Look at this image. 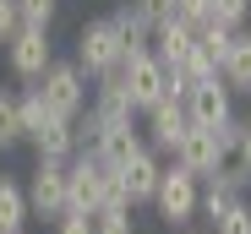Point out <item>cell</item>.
Listing matches in <instances>:
<instances>
[{
	"mask_svg": "<svg viewBox=\"0 0 251 234\" xmlns=\"http://www.w3.org/2000/svg\"><path fill=\"white\" fill-rule=\"evenodd\" d=\"M120 202H126L120 169H109L104 158H93V152H76V158L66 164V207L71 213H99V207H120Z\"/></svg>",
	"mask_w": 251,
	"mask_h": 234,
	"instance_id": "obj_1",
	"label": "cell"
},
{
	"mask_svg": "<svg viewBox=\"0 0 251 234\" xmlns=\"http://www.w3.org/2000/svg\"><path fill=\"white\" fill-rule=\"evenodd\" d=\"M153 213L164 218V229H191L197 213H202V180L186 169V164H164L158 174V191H153Z\"/></svg>",
	"mask_w": 251,
	"mask_h": 234,
	"instance_id": "obj_2",
	"label": "cell"
},
{
	"mask_svg": "<svg viewBox=\"0 0 251 234\" xmlns=\"http://www.w3.org/2000/svg\"><path fill=\"white\" fill-rule=\"evenodd\" d=\"M38 93H44V104L55 109V114H66V120H76L82 109H88V98H93V76L82 71L76 60H50V71L33 82Z\"/></svg>",
	"mask_w": 251,
	"mask_h": 234,
	"instance_id": "obj_3",
	"label": "cell"
},
{
	"mask_svg": "<svg viewBox=\"0 0 251 234\" xmlns=\"http://www.w3.org/2000/svg\"><path fill=\"white\" fill-rule=\"evenodd\" d=\"M88 76H99V71H115L120 60H126V49H120V33H115V22L109 17H93V22H82V33H76V55H71Z\"/></svg>",
	"mask_w": 251,
	"mask_h": 234,
	"instance_id": "obj_4",
	"label": "cell"
},
{
	"mask_svg": "<svg viewBox=\"0 0 251 234\" xmlns=\"http://www.w3.org/2000/svg\"><path fill=\"white\" fill-rule=\"evenodd\" d=\"M120 71H126V93H131V109H137V114H148L158 98H170V65H164L153 49L131 55Z\"/></svg>",
	"mask_w": 251,
	"mask_h": 234,
	"instance_id": "obj_5",
	"label": "cell"
},
{
	"mask_svg": "<svg viewBox=\"0 0 251 234\" xmlns=\"http://www.w3.org/2000/svg\"><path fill=\"white\" fill-rule=\"evenodd\" d=\"M50 60H55V44H50V27H17L11 33V44H6V65H11V76L17 82H38V76L50 71Z\"/></svg>",
	"mask_w": 251,
	"mask_h": 234,
	"instance_id": "obj_6",
	"label": "cell"
},
{
	"mask_svg": "<svg viewBox=\"0 0 251 234\" xmlns=\"http://www.w3.org/2000/svg\"><path fill=\"white\" fill-rule=\"evenodd\" d=\"M142 120H148V147L158 152V158H175V147H180V136L191 131V114H186V98H158L148 114H142Z\"/></svg>",
	"mask_w": 251,
	"mask_h": 234,
	"instance_id": "obj_7",
	"label": "cell"
},
{
	"mask_svg": "<svg viewBox=\"0 0 251 234\" xmlns=\"http://www.w3.org/2000/svg\"><path fill=\"white\" fill-rule=\"evenodd\" d=\"M66 164H55V158H38L33 164V174H27V207H33V218H50L55 223L66 213Z\"/></svg>",
	"mask_w": 251,
	"mask_h": 234,
	"instance_id": "obj_8",
	"label": "cell"
},
{
	"mask_svg": "<svg viewBox=\"0 0 251 234\" xmlns=\"http://www.w3.org/2000/svg\"><path fill=\"white\" fill-rule=\"evenodd\" d=\"M224 142H219V131L213 126H191L186 136H180V147H175V164H186L197 180H207V174H219L224 169Z\"/></svg>",
	"mask_w": 251,
	"mask_h": 234,
	"instance_id": "obj_9",
	"label": "cell"
},
{
	"mask_svg": "<svg viewBox=\"0 0 251 234\" xmlns=\"http://www.w3.org/2000/svg\"><path fill=\"white\" fill-rule=\"evenodd\" d=\"M186 114H191V126H219L235 114V93L224 76H202V82L186 93Z\"/></svg>",
	"mask_w": 251,
	"mask_h": 234,
	"instance_id": "obj_10",
	"label": "cell"
},
{
	"mask_svg": "<svg viewBox=\"0 0 251 234\" xmlns=\"http://www.w3.org/2000/svg\"><path fill=\"white\" fill-rule=\"evenodd\" d=\"M142 147H148V136L137 131V120H115V126H104V136L93 142V158H104L109 169H126Z\"/></svg>",
	"mask_w": 251,
	"mask_h": 234,
	"instance_id": "obj_11",
	"label": "cell"
},
{
	"mask_svg": "<svg viewBox=\"0 0 251 234\" xmlns=\"http://www.w3.org/2000/svg\"><path fill=\"white\" fill-rule=\"evenodd\" d=\"M109 22H115V33H120L126 60L142 55V49H153V17L142 11V0H126V6H115V11H109ZM126 60H120V65H126Z\"/></svg>",
	"mask_w": 251,
	"mask_h": 234,
	"instance_id": "obj_12",
	"label": "cell"
},
{
	"mask_svg": "<svg viewBox=\"0 0 251 234\" xmlns=\"http://www.w3.org/2000/svg\"><path fill=\"white\" fill-rule=\"evenodd\" d=\"M158 174H164V158H158V152L153 147H142L137 152V158L131 164H126L120 169V185H126V202H131V207H153V191H158Z\"/></svg>",
	"mask_w": 251,
	"mask_h": 234,
	"instance_id": "obj_13",
	"label": "cell"
},
{
	"mask_svg": "<svg viewBox=\"0 0 251 234\" xmlns=\"http://www.w3.org/2000/svg\"><path fill=\"white\" fill-rule=\"evenodd\" d=\"M104 120H137V109H131V93H126V71H99L93 76V98H88Z\"/></svg>",
	"mask_w": 251,
	"mask_h": 234,
	"instance_id": "obj_14",
	"label": "cell"
},
{
	"mask_svg": "<svg viewBox=\"0 0 251 234\" xmlns=\"http://www.w3.org/2000/svg\"><path fill=\"white\" fill-rule=\"evenodd\" d=\"M27 142H33V152H38V158L66 164V158H76V120H66V114H50V120L38 126Z\"/></svg>",
	"mask_w": 251,
	"mask_h": 234,
	"instance_id": "obj_15",
	"label": "cell"
},
{
	"mask_svg": "<svg viewBox=\"0 0 251 234\" xmlns=\"http://www.w3.org/2000/svg\"><path fill=\"white\" fill-rule=\"evenodd\" d=\"M191 49H197V27H191V22L170 17V22H158V27H153V55H158L164 65H175V60H186Z\"/></svg>",
	"mask_w": 251,
	"mask_h": 234,
	"instance_id": "obj_16",
	"label": "cell"
},
{
	"mask_svg": "<svg viewBox=\"0 0 251 234\" xmlns=\"http://www.w3.org/2000/svg\"><path fill=\"white\" fill-rule=\"evenodd\" d=\"M219 76L229 82V93H235V98H251V33H246V27H235V44H229V55H224Z\"/></svg>",
	"mask_w": 251,
	"mask_h": 234,
	"instance_id": "obj_17",
	"label": "cell"
},
{
	"mask_svg": "<svg viewBox=\"0 0 251 234\" xmlns=\"http://www.w3.org/2000/svg\"><path fill=\"white\" fill-rule=\"evenodd\" d=\"M27 218H33V207H27V185H22V180H6V174H0V234L22 229Z\"/></svg>",
	"mask_w": 251,
	"mask_h": 234,
	"instance_id": "obj_18",
	"label": "cell"
},
{
	"mask_svg": "<svg viewBox=\"0 0 251 234\" xmlns=\"http://www.w3.org/2000/svg\"><path fill=\"white\" fill-rule=\"evenodd\" d=\"M235 202H240V185H235V180H229L224 169L202 180V218H207V223H213L219 213H229Z\"/></svg>",
	"mask_w": 251,
	"mask_h": 234,
	"instance_id": "obj_19",
	"label": "cell"
},
{
	"mask_svg": "<svg viewBox=\"0 0 251 234\" xmlns=\"http://www.w3.org/2000/svg\"><path fill=\"white\" fill-rule=\"evenodd\" d=\"M229 44H235V27H224V22H202V27H197V49L213 60V65H224Z\"/></svg>",
	"mask_w": 251,
	"mask_h": 234,
	"instance_id": "obj_20",
	"label": "cell"
},
{
	"mask_svg": "<svg viewBox=\"0 0 251 234\" xmlns=\"http://www.w3.org/2000/svg\"><path fill=\"white\" fill-rule=\"evenodd\" d=\"M17 142H22V104H17L11 87H0V152L17 147Z\"/></svg>",
	"mask_w": 251,
	"mask_h": 234,
	"instance_id": "obj_21",
	"label": "cell"
},
{
	"mask_svg": "<svg viewBox=\"0 0 251 234\" xmlns=\"http://www.w3.org/2000/svg\"><path fill=\"white\" fill-rule=\"evenodd\" d=\"M17 104H22V142H27V136H33V131H38V126H44L50 114H55V109L44 104V93H38L33 82H27V87L17 93Z\"/></svg>",
	"mask_w": 251,
	"mask_h": 234,
	"instance_id": "obj_22",
	"label": "cell"
},
{
	"mask_svg": "<svg viewBox=\"0 0 251 234\" xmlns=\"http://www.w3.org/2000/svg\"><path fill=\"white\" fill-rule=\"evenodd\" d=\"M93 234H137V223H131V207H99L93 213Z\"/></svg>",
	"mask_w": 251,
	"mask_h": 234,
	"instance_id": "obj_23",
	"label": "cell"
},
{
	"mask_svg": "<svg viewBox=\"0 0 251 234\" xmlns=\"http://www.w3.org/2000/svg\"><path fill=\"white\" fill-rule=\"evenodd\" d=\"M213 234H251V202L240 196L229 213H219V218H213Z\"/></svg>",
	"mask_w": 251,
	"mask_h": 234,
	"instance_id": "obj_24",
	"label": "cell"
},
{
	"mask_svg": "<svg viewBox=\"0 0 251 234\" xmlns=\"http://www.w3.org/2000/svg\"><path fill=\"white\" fill-rule=\"evenodd\" d=\"M213 6V22H224V27H246V17H251V0H207Z\"/></svg>",
	"mask_w": 251,
	"mask_h": 234,
	"instance_id": "obj_25",
	"label": "cell"
},
{
	"mask_svg": "<svg viewBox=\"0 0 251 234\" xmlns=\"http://www.w3.org/2000/svg\"><path fill=\"white\" fill-rule=\"evenodd\" d=\"M17 6H22V22L27 27H50L55 11H60V0H17Z\"/></svg>",
	"mask_w": 251,
	"mask_h": 234,
	"instance_id": "obj_26",
	"label": "cell"
},
{
	"mask_svg": "<svg viewBox=\"0 0 251 234\" xmlns=\"http://www.w3.org/2000/svg\"><path fill=\"white\" fill-rule=\"evenodd\" d=\"M175 17L191 22V27H202V22H213V6H207V0H175Z\"/></svg>",
	"mask_w": 251,
	"mask_h": 234,
	"instance_id": "obj_27",
	"label": "cell"
},
{
	"mask_svg": "<svg viewBox=\"0 0 251 234\" xmlns=\"http://www.w3.org/2000/svg\"><path fill=\"white\" fill-rule=\"evenodd\" d=\"M55 234H93V213H71V207H66V213L55 218Z\"/></svg>",
	"mask_w": 251,
	"mask_h": 234,
	"instance_id": "obj_28",
	"label": "cell"
},
{
	"mask_svg": "<svg viewBox=\"0 0 251 234\" xmlns=\"http://www.w3.org/2000/svg\"><path fill=\"white\" fill-rule=\"evenodd\" d=\"M17 27H22V6L17 0H0V44H11Z\"/></svg>",
	"mask_w": 251,
	"mask_h": 234,
	"instance_id": "obj_29",
	"label": "cell"
},
{
	"mask_svg": "<svg viewBox=\"0 0 251 234\" xmlns=\"http://www.w3.org/2000/svg\"><path fill=\"white\" fill-rule=\"evenodd\" d=\"M11 234H22V229H11Z\"/></svg>",
	"mask_w": 251,
	"mask_h": 234,
	"instance_id": "obj_30",
	"label": "cell"
}]
</instances>
